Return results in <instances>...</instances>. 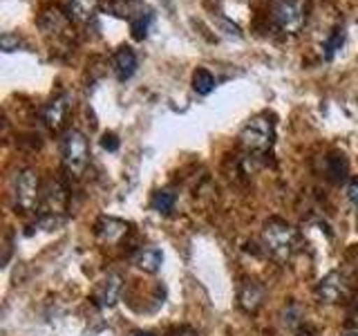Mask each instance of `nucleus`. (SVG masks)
<instances>
[{
    "label": "nucleus",
    "mask_w": 358,
    "mask_h": 336,
    "mask_svg": "<svg viewBox=\"0 0 358 336\" xmlns=\"http://www.w3.org/2000/svg\"><path fill=\"white\" fill-rule=\"evenodd\" d=\"M347 197H350V202L358 213V179H352V182L347 184Z\"/></svg>",
    "instance_id": "19"
},
{
    "label": "nucleus",
    "mask_w": 358,
    "mask_h": 336,
    "mask_svg": "<svg viewBox=\"0 0 358 336\" xmlns=\"http://www.w3.org/2000/svg\"><path fill=\"white\" fill-rule=\"evenodd\" d=\"M148 20H150V14H141L137 18H132V34H134V38H143L145 36V29H148Z\"/></svg>",
    "instance_id": "16"
},
{
    "label": "nucleus",
    "mask_w": 358,
    "mask_h": 336,
    "mask_svg": "<svg viewBox=\"0 0 358 336\" xmlns=\"http://www.w3.org/2000/svg\"><path fill=\"white\" fill-rule=\"evenodd\" d=\"M273 137H275V132H273V121L260 115V117H253L249 123L244 126L242 134H240V141L242 146L249 153H268L271 150V146H273Z\"/></svg>",
    "instance_id": "3"
},
{
    "label": "nucleus",
    "mask_w": 358,
    "mask_h": 336,
    "mask_svg": "<svg viewBox=\"0 0 358 336\" xmlns=\"http://www.w3.org/2000/svg\"><path fill=\"white\" fill-rule=\"evenodd\" d=\"M121 289H123V278L121 274H108L103 280L99 283L96 291H94V300L101 309H108V307H115L117 300L121 296Z\"/></svg>",
    "instance_id": "6"
},
{
    "label": "nucleus",
    "mask_w": 358,
    "mask_h": 336,
    "mask_svg": "<svg viewBox=\"0 0 358 336\" xmlns=\"http://www.w3.org/2000/svg\"><path fill=\"white\" fill-rule=\"evenodd\" d=\"M162 262H164V253L157 246H145V249H141L134 255V265L145 274H157L162 269Z\"/></svg>",
    "instance_id": "12"
},
{
    "label": "nucleus",
    "mask_w": 358,
    "mask_h": 336,
    "mask_svg": "<svg viewBox=\"0 0 358 336\" xmlns=\"http://www.w3.org/2000/svg\"><path fill=\"white\" fill-rule=\"evenodd\" d=\"M345 291H347V283H345V278L341 272H331L324 276L318 287H316V296L322 300V302H338L343 296H345Z\"/></svg>",
    "instance_id": "7"
},
{
    "label": "nucleus",
    "mask_w": 358,
    "mask_h": 336,
    "mask_svg": "<svg viewBox=\"0 0 358 336\" xmlns=\"http://www.w3.org/2000/svg\"><path fill=\"white\" fill-rule=\"evenodd\" d=\"M213 88H215V76H213L206 67H199V70H195L193 74V90L197 94L206 97L213 92Z\"/></svg>",
    "instance_id": "13"
},
{
    "label": "nucleus",
    "mask_w": 358,
    "mask_h": 336,
    "mask_svg": "<svg viewBox=\"0 0 358 336\" xmlns=\"http://www.w3.org/2000/svg\"><path fill=\"white\" fill-rule=\"evenodd\" d=\"M240 305L246 314H255L264 300V287L255 280H244L240 287Z\"/></svg>",
    "instance_id": "8"
},
{
    "label": "nucleus",
    "mask_w": 358,
    "mask_h": 336,
    "mask_svg": "<svg viewBox=\"0 0 358 336\" xmlns=\"http://www.w3.org/2000/svg\"><path fill=\"white\" fill-rule=\"evenodd\" d=\"M182 336H197V334H195V332H184Z\"/></svg>",
    "instance_id": "22"
},
{
    "label": "nucleus",
    "mask_w": 358,
    "mask_h": 336,
    "mask_svg": "<svg viewBox=\"0 0 358 336\" xmlns=\"http://www.w3.org/2000/svg\"><path fill=\"white\" fill-rule=\"evenodd\" d=\"M67 101H70L67 97H59V99H54V101H50L48 106H45L43 121L48 123L50 128H54V130L61 128V123L65 121V115H67V108H70Z\"/></svg>",
    "instance_id": "11"
},
{
    "label": "nucleus",
    "mask_w": 358,
    "mask_h": 336,
    "mask_svg": "<svg viewBox=\"0 0 358 336\" xmlns=\"http://www.w3.org/2000/svg\"><path fill=\"white\" fill-rule=\"evenodd\" d=\"M343 36H345V34H343V29H334L331 38L327 41V45H324V50H327V56H331V54H334L336 50L341 48V45H343Z\"/></svg>",
    "instance_id": "17"
},
{
    "label": "nucleus",
    "mask_w": 358,
    "mask_h": 336,
    "mask_svg": "<svg viewBox=\"0 0 358 336\" xmlns=\"http://www.w3.org/2000/svg\"><path fill=\"white\" fill-rule=\"evenodd\" d=\"M61 157L67 173L81 175L90 164V146L83 132L67 130L61 139Z\"/></svg>",
    "instance_id": "2"
},
{
    "label": "nucleus",
    "mask_w": 358,
    "mask_h": 336,
    "mask_svg": "<svg viewBox=\"0 0 358 336\" xmlns=\"http://www.w3.org/2000/svg\"><path fill=\"white\" fill-rule=\"evenodd\" d=\"M99 0H70V16L76 20H87L94 14Z\"/></svg>",
    "instance_id": "15"
},
{
    "label": "nucleus",
    "mask_w": 358,
    "mask_h": 336,
    "mask_svg": "<svg viewBox=\"0 0 358 336\" xmlns=\"http://www.w3.org/2000/svg\"><path fill=\"white\" fill-rule=\"evenodd\" d=\"M352 336H358V334H352Z\"/></svg>",
    "instance_id": "24"
},
{
    "label": "nucleus",
    "mask_w": 358,
    "mask_h": 336,
    "mask_svg": "<svg viewBox=\"0 0 358 336\" xmlns=\"http://www.w3.org/2000/svg\"><path fill=\"white\" fill-rule=\"evenodd\" d=\"M271 18L285 34H298L307 18L305 3L302 0H273Z\"/></svg>",
    "instance_id": "4"
},
{
    "label": "nucleus",
    "mask_w": 358,
    "mask_h": 336,
    "mask_svg": "<svg viewBox=\"0 0 358 336\" xmlns=\"http://www.w3.org/2000/svg\"><path fill=\"white\" fill-rule=\"evenodd\" d=\"M14 200H16V206L22 213H29L38 206L41 202V184H38V177L34 171L25 168V171L16 173L14 179Z\"/></svg>",
    "instance_id": "5"
},
{
    "label": "nucleus",
    "mask_w": 358,
    "mask_h": 336,
    "mask_svg": "<svg viewBox=\"0 0 358 336\" xmlns=\"http://www.w3.org/2000/svg\"><path fill=\"white\" fill-rule=\"evenodd\" d=\"M262 246L275 262L287 265L296 251V229L285 220H268L262 229Z\"/></svg>",
    "instance_id": "1"
},
{
    "label": "nucleus",
    "mask_w": 358,
    "mask_h": 336,
    "mask_svg": "<svg viewBox=\"0 0 358 336\" xmlns=\"http://www.w3.org/2000/svg\"><path fill=\"white\" fill-rule=\"evenodd\" d=\"M112 65H115V72L121 81H126V78H130L134 72H137V54H134V50L128 48V45H121V48L115 52Z\"/></svg>",
    "instance_id": "10"
},
{
    "label": "nucleus",
    "mask_w": 358,
    "mask_h": 336,
    "mask_svg": "<svg viewBox=\"0 0 358 336\" xmlns=\"http://www.w3.org/2000/svg\"><path fill=\"white\" fill-rule=\"evenodd\" d=\"M137 336H152V334H145V332H141V334H137Z\"/></svg>",
    "instance_id": "23"
},
{
    "label": "nucleus",
    "mask_w": 358,
    "mask_h": 336,
    "mask_svg": "<svg viewBox=\"0 0 358 336\" xmlns=\"http://www.w3.org/2000/svg\"><path fill=\"white\" fill-rule=\"evenodd\" d=\"M126 233H128V224L123 222V220H117V218H101L96 222V235H99V240H103L108 244L119 242Z\"/></svg>",
    "instance_id": "9"
},
{
    "label": "nucleus",
    "mask_w": 358,
    "mask_h": 336,
    "mask_svg": "<svg viewBox=\"0 0 358 336\" xmlns=\"http://www.w3.org/2000/svg\"><path fill=\"white\" fill-rule=\"evenodd\" d=\"M175 193H173V190L171 188H162V190H157V193L152 195V202H150V204H152V209L157 211V213H164V216H166V213H171L173 211V206H175Z\"/></svg>",
    "instance_id": "14"
},
{
    "label": "nucleus",
    "mask_w": 358,
    "mask_h": 336,
    "mask_svg": "<svg viewBox=\"0 0 358 336\" xmlns=\"http://www.w3.org/2000/svg\"><path fill=\"white\" fill-rule=\"evenodd\" d=\"M0 45H3L5 52H14L20 48V41L18 36H14V34H3V38H0Z\"/></svg>",
    "instance_id": "18"
},
{
    "label": "nucleus",
    "mask_w": 358,
    "mask_h": 336,
    "mask_svg": "<svg viewBox=\"0 0 358 336\" xmlns=\"http://www.w3.org/2000/svg\"><path fill=\"white\" fill-rule=\"evenodd\" d=\"M103 148L110 150V153H115L119 148V139H117V134H103Z\"/></svg>",
    "instance_id": "20"
},
{
    "label": "nucleus",
    "mask_w": 358,
    "mask_h": 336,
    "mask_svg": "<svg viewBox=\"0 0 358 336\" xmlns=\"http://www.w3.org/2000/svg\"><path fill=\"white\" fill-rule=\"evenodd\" d=\"M296 336H313V334H311V332H298Z\"/></svg>",
    "instance_id": "21"
}]
</instances>
